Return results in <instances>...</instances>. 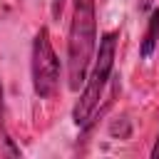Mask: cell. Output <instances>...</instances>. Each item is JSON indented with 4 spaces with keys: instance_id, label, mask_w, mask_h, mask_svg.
<instances>
[{
    "instance_id": "6da1fadb",
    "label": "cell",
    "mask_w": 159,
    "mask_h": 159,
    "mask_svg": "<svg viewBox=\"0 0 159 159\" xmlns=\"http://www.w3.org/2000/svg\"><path fill=\"white\" fill-rule=\"evenodd\" d=\"M94 47H97L94 0H72V22H70V37H67L70 89H80V84L84 82Z\"/></svg>"
},
{
    "instance_id": "7a4b0ae2",
    "label": "cell",
    "mask_w": 159,
    "mask_h": 159,
    "mask_svg": "<svg viewBox=\"0 0 159 159\" xmlns=\"http://www.w3.org/2000/svg\"><path fill=\"white\" fill-rule=\"evenodd\" d=\"M114 52H117V32H107L102 35L99 40V50H97V57H94V67H92V75L89 80H84V92L80 97V102L75 104V122L77 124H84L92 112L97 109L99 99H102V92L109 82V75H112V67H114Z\"/></svg>"
},
{
    "instance_id": "3957f363",
    "label": "cell",
    "mask_w": 159,
    "mask_h": 159,
    "mask_svg": "<svg viewBox=\"0 0 159 159\" xmlns=\"http://www.w3.org/2000/svg\"><path fill=\"white\" fill-rule=\"evenodd\" d=\"M32 87L35 94L47 99L60 87V60L50 42V32L42 27L32 42Z\"/></svg>"
},
{
    "instance_id": "277c9868",
    "label": "cell",
    "mask_w": 159,
    "mask_h": 159,
    "mask_svg": "<svg viewBox=\"0 0 159 159\" xmlns=\"http://www.w3.org/2000/svg\"><path fill=\"white\" fill-rule=\"evenodd\" d=\"M20 149L12 144V139L5 132V122H2V87H0V157H17Z\"/></svg>"
},
{
    "instance_id": "5b68a950",
    "label": "cell",
    "mask_w": 159,
    "mask_h": 159,
    "mask_svg": "<svg viewBox=\"0 0 159 159\" xmlns=\"http://www.w3.org/2000/svg\"><path fill=\"white\" fill-rule=\"evenodd\" d=\"M157 35H159V10H154V15H152V20H149V30H147V35H144V45H142V55H144V57L152 55V50H154V45H157Z\"/></svg>"
},
{
    "instance_id": "8992f818",
    "label": "cell",
    "mask_w": 159,
    "mask_h": 159,
    "mask_svg": "<svg viewBox=\"0 0 159 159\" xmlns=\"http://www.w3.org/2000/svg\"><path fill=\"white\" fill-rule=\"evenodd\" d=\"M152 2H154V0H139V7H142V10H149Z\"/></svg>"
},
{
    "instance_id": "52a82bcc",
    "label": "cell",
    "mask_w": 159,
    "mask_h": 159,
    "mask_svg": "<svg viewBox=\"0 0 159 159\" xmlns=\"http://www.w3.org/2000/svg\"><path fill=\"white\" fill-rule=\"evenodd\" d=\"M152 157L159 159V137H157V144H154V149H152Z\"/></svg>"
}]
</instances>
